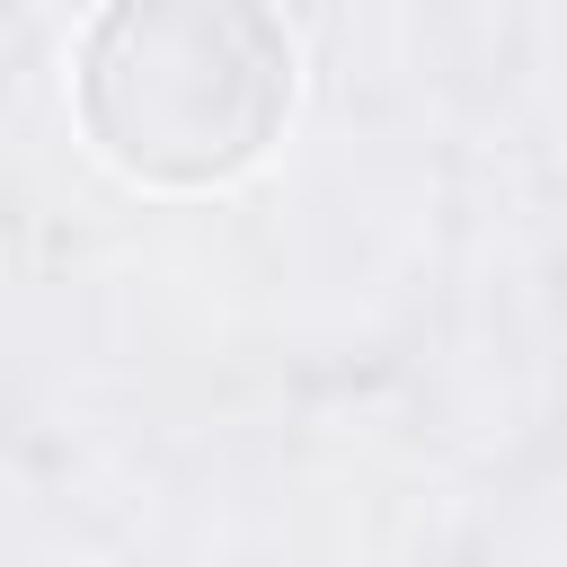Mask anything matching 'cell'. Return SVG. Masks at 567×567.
Segmentation results:
<instances>
[{
  "label": "cell",
  "instance_id": "cell-1",
  "mask_svg": "<svg viewBox=\"0 0 567 567\" xmlns=\"http://www.w3.org/2000/svg\"><path fill=\"white\" fill-rule=\"evenodd\" d=\"M292 89V53L257 9H115L89 44V133L133 177H221L239 168Z\"/></svg>",
  "mask_w": 567,
  "mask_h": 567
}]
</instances>
